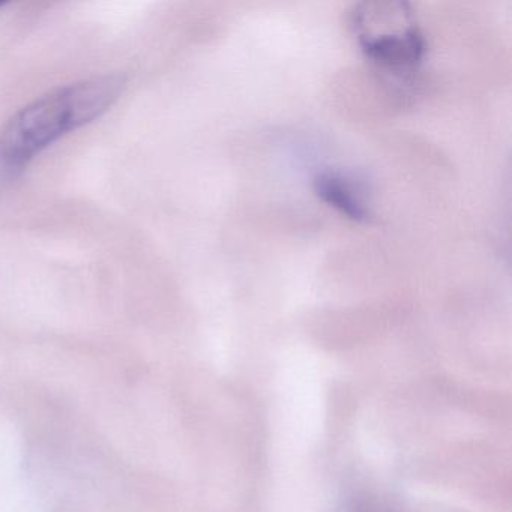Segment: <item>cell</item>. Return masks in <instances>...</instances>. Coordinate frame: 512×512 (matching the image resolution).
Wrapping results in <instances>:
<instances>
[{
	"instance_id": "7a4b0ae2",
	"label": "cell",
	"mask_w": 512,
	"mask_h": 512,
	"mask_svg": "<svg viewBox=\"0 0 512 512\" xmlns=\"http://www.w3.org/2000/svg\"><path fill=\"white\" fill-rule=\"evenodd\" d=\"M350 26L364 55L386 73L401 79L424 61L427 43L406 4L359 5Z\"/></svg>"
},
{
	"instance_id": "277c9868",
	"label": "cell",
	"mask_w": 512,
	"mask_h": 512,
	"mask_svg": "<svg viewBox=\"0 0 512 512\" xmlns=\"http://www.w3.org/2000/svg\"><path fill=\"white\" fill-rule=\"evenodd\" d=\"M4 7H5L4 2H0V8H4Z\"/></svg>"
},
{
	"instance_id": "3957f363",
	"label": "cell",
	"mask_w": 512,
	"mask_h": 512,
	"mask_svg": "<svg viewBox=\"0 0 512 512\" xmlns=\"http://www.w3.org/2000/svg\"><path fill=\"white\" fill-rule=\"evenodd\" d=\"M314 193L350 220L361 223L370 218L367 187L355 176L337 170L319 173L314 179Z\"/></svg>"
},
{
	"instance_id": "6da1fadb",
	"label": "cell",
	"mask_w": 512,
	"mask_h": 512,
	"mask_svg": "<svg viewBox=\"0 0 512 512\" xmlns=\"http://www.w3.org/2000/svg\"><path fill=\"white\" fill-rule=\"evenodd\" d=\"M125 89L101 76L53 89L14 113L0 130V185L13 184L47 149L106 115Z\"/></svg>"
}]
</instances>
